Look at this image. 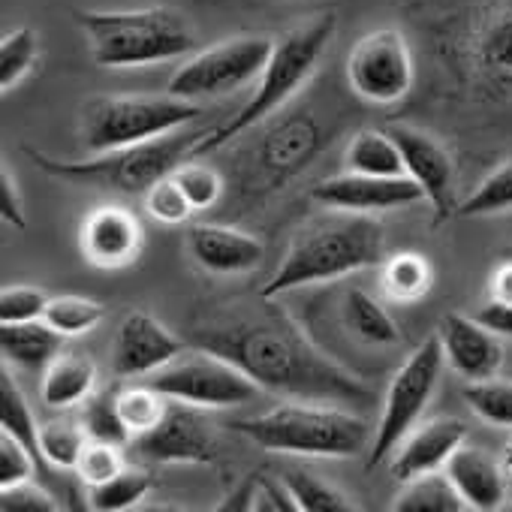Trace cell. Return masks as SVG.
Segmentation results:
<instances>
[{
  "label": "cell",
  "instance_id": "obj_44",
  "mask_svg": "<svg viewBox=\"0 0 512 512\" xmlns=\"http://www.w3.org/2000/svg\"><path fill=\"white\" fill-rule=\"evenodd\" d=\"M64 503L46 491L43 485H37V479L0 488V509L4 512H58Z\"/></svg>",
  "mask_w": 512,
  "mask_h": 512
},
{
  "label": "cell",
  "instance_id": "obj_23",
  "mask_svg": "<svg viewBox=\"0 0 512 512\" xmlns=\"http://www.w3.org/2000/svg\"><path fill=\"white\" fill-rule=\"evenodd\" d=\"M64 350V335L43 317L28 323H0V356L16 368H46Z\"/></svg>",
  "mask_w": 512,
  "mask_h": 512
},
{
  "label": "cell",
  "instance_id": "obj_30",
  "mask_svg": "<svg viewBox=\"0 0 512 512\" xmlns=\"http://www.w3.org/2000/svg\"><path fill=\"white\" fill-rule=\"evenodd\" d=\"M151 488H154V479L142 467L127 464L109 482H100V485L88 488V506L97 509V512H124V509L139 506L148 497Z\"/></svg>",
  "mask_w": 512,
  "mask_h": 512
},
{
  "label": "cell",
  "instance_id": "obj_50",
  "mask_svg": "<svg viewBox=\"0 0 512 512\" xmlns=\"http://www.w3.org/2000/svg\"><path fill=\"white\" fill-rule=\"evenodd\" d=\"M509 497H512V476H509Z\"/></svg>",
  "mask_w": 512,
  "mask_h": 512
},
{
  "label": "cell",
  "instance_id": "obj_40",
  "mask_svg": "<svg viewBox=\"0 0 512 512\" xmlns=\"http://www.w3.org/2000/svg\"><path fill=\"white\" fill-rule=\"evenodd\" d=\"M124 446H115V443H103V440H88V446L82 449V458L76 464V476L91 488V485H100V482H109L115 473H121L127 467L124 455H121Z\"/></svg>",
  "mask_w": 512,
  "mask_h": 512
},
{
  "label": "cell",
  "instance_id": "obj_32",
  "mask_svg": "<svg viewBox=\"0 0 512 512\" xmlns=\"http://www.w3.org/2000/svg\"><path fill=\"white\" fill-rule=\"evenodd\" d=\"M118 398V410H121V419L124 425L130 428L133 437L139 434H148L151 428H157L172 404V398H166L157 386H130L124 392L115 395Z\"/></svg>",
  "mask_w": 512,
  "mask_h": 512
},
{
  "label": "cell",
  "instance_id": "obj_6",
  "mask_svg": "<svg viewBox=\"0 0 512 512\" xmlns=\"http://www.w3.org/2000/svg\"><path fill=\"white\" fill-rule=\"evenodd\" d=\"M208 136V130H175L169 136L142 142V145H127L115 151L94 154L91 160H55L43 151L28 148L31 160L64 181H82L106 190H121L130 196H145L160 178L172 175L184 160L193 157V148Z\"/></svg>",
  "mask_w": 512,
  "mask_h": 512
},
{
  "label": "cell",
  "instance_id": "obj_2",
  "mask_svg": "<svg viewBox=\"0 0 512 512\" xmlns=\"http://www.w3.org/2000/svg\"><path fill=\"white\" fill-rule=\"evenodd\" d=\"M383 250L386 229L374 220V214L332 208V214H323L296 232L278 272L260 296L275 299L308 284H329L371 269L383 260Z\"/></svg>",
  "mask_w": 512,
  "mask_h": 512
},
{
  "label": "cell",
  "instance_id": "obj_18",
  "mask_svg": "<svg viewBox=\"0 0 512 512\" xmlns=\"http://www.w3.org/2000/svg\"><path fill=\"white\" fill-rule=\"evenodd\" d=\"M187 253L205 272L241 275V272H250L260 266L266 247L256 235L241 232L235 226L196 223L187 229Z\"/></svg>",
  "mask_w": 512,
  "mask_h": 512
},
{
  "label": "cell",
  "instance_id": "obj_7",
  "mask_svg": "<svg viewBox=\"0 0 512 512\" xmlns=\"http://www.w3.org/2000/svg\"><path fill=\"white\" fill-rule=\"evenodd\" d=\"M202 115L196 100H184L175 94L148 97H97L82 109V139L91 154L142 145L160 136H169Z\"/></svg>",
  "mask_w": 512,
  "mask_h": 512
},
{
  "label": "cell",
  "instance_id": "obj_25",
  "mask_svg": "<svg viewBox=\"0 0 512 512\" xmlns=\"http://www.w3.org/2000/svg\"><path fill=\"white\" fill-rule=\"evenodd\" d=\"M341 317H344L347 332L371 347H392L401 341V332H398L395 320L389 317V311L365 290H350L344 296Z\"/></svg>",
  "mask_w": 512,
  "mask_h": 512
},
{
  "label": "cell",
  "instance_id": "obj_42",
  "mask_svg": "<svg viewBox=\"0 0 512 512\" xmlns=\"http://www.w3.org/2000/svg\"><path fill=\"white\" fill-rule=\"evenodd\" d=\"M40 470V461L34 458V452L19 443L13 434L0 431V488H10L19 482L34 479Z\"/></svg>",
  "mask_w": 512,
  "mask_h": 512
},
{
  "label": "cell",
  "instance_id": "obj_28",
  "mask_svg": "<svg viewBox=\"0 0 512 512\" xmlns=\"http://www.w3.org/2000/svg\"><path fill=\"white\" fill-rule=\"evenodd\" d=\"M431 266L425 256L419 253H395L383 266V290L392 302L401 305H413L419 302L428 290H431Z\"/></svg>",
  "mask_w": 512,
  "mask_h": 512
},
{
  "label": "cell",
  "instance_id": "obj_8",
  "mask_svg": "<svg viewBox=\"0 0 512 512\" xmlns=\"http://www.w3.org/2000/svg\"><path fill=\"white\" fill-rule=\"evenodd\" d=\"M443 368H446V353H443L440 335H431L395 371V377L386 389V398H383V410H380L374 437H371L368 470L380 467L389 455H395V449L404 443V437L416 428L425 407L431 404V395L440 383Z\"/></svg>",
  "mask_w": 512,
  "mask_h": 512
},
{
  "label": "cell",
  "instance_id": "obj_39",
  "mask_svg": "<svg viewBox=\"0 0 512 512\" xmlns=\"http://www.w3.org/2000/svg\"><path fill=\"white\" fill-rule=\"evenodd\" d=\"M172 178L178 181V187H181V190H184V196L190 199L193 211H205V208H211V205L220 199V193H223V181H220V175H217L211 166H205V163L184 160V163L172 172Z\"/></svg>",
  "mask_w": 512,
  "mask_h": 512
},
{
  "label": "cell",
  "instance_id": "obj_38",
  "mask_svg": "<svg viewBox=\"0 0 512 512\" xmlns=\"http://www.w3.org/2000/svg\"><path fill=\"white\" fill-rule=\"evenodd\" d=\"M82 425L88 431V440H103V443H115V446L133 443V434L121 419L118 398H112V395H88L85 410H82Z\"/></svg>",
  "mask_w": 512,
  "mask_h": 512
},
{
  "label": "cell",
  "instance_id": "obj_22",
  "mask_svg": "<svg viewBox=\"0 0 512 512\" xmlns=\"http://www.w3.org/2000/svg\"><path fill=\"white\" fill-rule=\"evenodd\" d=\"M94 383H97L94 359L61 350L43 371L40 398L52 410H70L76 404H85V398L94 392Z\"/></svg>",
  "mask_w": 512,
  "mask_h": 512
},
{
  "label": "cell",
  "instance_id": "obj_34",
  "mask_svg": "<svg viewBox=\"0 0 512 512\" xmlns=\"http://www.w3.org/2000/svg\"><path fill=\"white\" fill-rule=\"evenodd\" d=\"M503 211H512V160L485 175L479 187L455 208L458 217H488Z\"/></svg>",
  "mask_w": 512,
  "mask_h": 512
},
{
  "label": "cell",
  "instance_id": "obj_27",
  "mask_svg": "<svg viewBox=\"0 0 512 512\" xmlns=\"http://www.w3.org/2000/svg\"><path fill=\"white\" fill-rule=\"evenodd\" d=\"M476 61L488 85L512 94V10L494 19L482 31L476 46Z\"/></svg>",
  "mask_w": 512,
  "mask_h": 512
},
{
  "label": "cell",
  "instance_id": "obj_15",
  "mask_svg": "<svg viewBox=\"0 0 512 512\" xmlns=\"http://www.w3.org/2000/svg\"><path fill=\"white\" fill-rule=\"evenodd\" d=\"M404 154V172L422 187L425 202H431L437 223H443L446 217L455 214V199H452V181H455V163L449 157V151L431 139L428 133L398 124L389 130Z\"/></svg>",
  "mask_w": 512,
  "mask_h": 512
},
{
  "label": "cell",
  "instance_id": "obj_46",
  "mask_svg": "<svg viewBox=\"0 0 512 512\" xmlns=\"http://www.w3.org/2000/svg\"><path fill=\"white\" fill-rule=\"evenodd\" d=\"M0 217H4V223H10L13 229H28L25 202H22L19 184H16V178L10 175L7 163L0 166Z\"/></svg>",
  "mask_w": 512,
  "mask_h": 512
},
{
  "label": "cell",
  "instance_id": "obj_19",
  "mask_svg": "<svg viewBox=\"0 0 512 512\" xmlns=\"http://www.w3.org/2000/svg\"><path fill=\"white\" fill-rule=\"evenodd\" d=\"M464 437H467L464 422L452 416H440L425 425H416L392 455V476L398 482H407L413 476L443 470L452 452L464 443Z\"/></svg>",
  "mask_w": 512,
  "mask_h": 512
},
{
  "label": "cell",
  "instance_id": "obj_48",
  "mask_svg": "<svg viewBox=\"0 0 512 512\" xmlns=\"http://www.w3.org/2000/svg\"><path fill=\"white\" fill-rule=\"evenodd\" d=\"M491 299L512 305V260L500 263L491 275Z\"/></svg>",
  "mask_w": 512,
  "mask_h": 512
},
{
  "label": "cell",
  "instance_id": "obj_5",
  "mask_svg": "<svg viewBox=\"0 0 512 512\" xmlns=\"http://www.w3.org/2000/svg\"><path fill=\"white\" fill-rule=\"evenodd\" d=\"M79 25L91 40V58L106 70L148 67L187 55L193 49V31L184 16L172 10H88L79 13Z\"/></svg>",
  "mask_w": 512,
  "mask_h": 512
},
{
  "label": "cell",
  "instance_id": "obj_37",
  "mask_svg": "<svg viewBox=\"0 0 512 512\" xmlns=\"http://www.w3.org/2000/svg\"><path fill=\"white\" fill-rule=\"evenodd\" d=\"M284 482L296 500V506L302 512H353L356 506L347 500V494H341L335 485L317 479L314 473L305 470H287Z\"/></svg>",
  "mask_w": 512,
  "mask_h": 512
},
{
  "label": "cell",
  "instance_id": "obj_21",
  "mask_svg": "<svg viewBox=\"0 0 512 512\" xmlns=\"http://www.w3.org/2000/svg\"><path fill=\"white\" fill-rule=\"evenodd\" d=\"M317 151H320V127L308 115H293L266 133L260 145V163L275 181H284L299 169H305Z\"/></svg>",
  "mask_w": 512,
  "mask_h": 512
},
{
  "label": "cell",
  "instance_id": "obj_3",
  "mask_svg": "<svg viewBox=\"0 0 512 512\" xmlns=\"http://www.w3.org/2000/svg\"><path fill=\"white\" fill-rule=\"evenodd\" d=\"M332 37H335V16L326 13V16H317V19L293 28L281 40H275L253 97L229 121H223L220 127H211L208 136L193 148V157H205V154L229 145L253 124H260L263 118L275 115L311 79V73L317 70Z\"/></svg>",
  "mask_w": 512,
  "mask_h": 512
},
{
  "label": "cell",
  "instance_id": "obj_11",
  "mask_svg": "<svg viewBox=\"0 0 512 512\" xmlns=\"http://www.w3.org/2000/svg\"><path fill=\"white\" fill-rule=\"evenodd\" d=\"M350 88L377 106L398 103L413 88V55L401 31L380 28L365 34L347 58Z\"/></svg>",
  "mask_w": 512,
  "mask_h": 512
},
{
  "label": "cell",
  "instance_id": "obj_20",
  "mask_svg": "<svg viewBox=\"0 0 512 512\" xmlns=\"http://www.w3.org/2000/svg\"><path fill=\"white\" fill-rule=\"evenodd\" d=\"M443 470L461 491L467 509L491 512V509H500L503 500L509 497V470L476 446L461 443Z\"/></svg>",
  "mask_w": 512,
  "mask_h": 512
},
{
  "label": "cell",
  "instance_id": "obj_14",
  "mask_svg": "<svg viewBox=\"0 0 512 512\" xmlns=\"http://www.w3.org/2000/svg\"><path fill=\"white\" fill-rule=\"evenodd\" d=\"M187 344L175 338L157 317L133 311L121 320L112 344V371L118 377H151L169 365Z\"/></svg>",
  "mask_w": 512,
  "mask_h": 512
},
{
  "label": "cell",
  "instance_id": "obj_33",
  "mask_svg": "<svg viewBox=\"0 0 512 512\" xmlns=\"http://www.w3.org/2000/svg\"><path fill=\"white\" fill-rule=\"evenodd\" d=\"M103 317H106V308L85 296H55L49 299L46 314H43V320L55 326L64 338L88 335L91 329L103 323Z\"/></svg>",
  "mask_w": 512,
  "mask_h": 512
},
{
  "label": "cell",
  "instance_id": "obj_4",
  "mask_svg": "<svg viewBox=\"0 0 512 512\" xmlns=\"http://www.w3.org/2000/svg\"><path fill=\"white\" fill-rule=\"evenodd\" d=\"M238 434L269 452L305 458H353L374 437L368 422L350 410L317 401H293L269 413L232 422Z\"/></svg>",
  "mask_w": 512,
  "mask_h": 512
},
{
  "label": "cell",
  "instance_id": "obj_36",
  "mask_svg": "<svg viewBox=\"0 0 512 512\" xmlns=\"http://www.w3.org/2000/svg\"><path fill=\"white\" fill-rule=\"evenodd\" d=\"M40 58V40L34 28H16L0 40V88L10 91L19 85Z\"/></svg>",
  "mask_w": 512,
  "mask_h": 512
},
{
  "label": "cell",
  "instance_id": "obj_1",
  "mask_svg": "<svg viewBox=\"0 0 512 512\" xmlns=\"http://www.w3.org/2000/svg\"><path fill=\"white\" fill-rule=\"evenodd\" d=\"M193 344L235 362L256 386L296 401L368 404L371 389L320 353L275 305L223 314L193 329Z\"/></svg>",
  "mask_w": 512,
  "mask_h": 512
},
{
  "label": "cell",
  "instance_id": "obj_31",
  "mask_svg": "<svg viewBox=\"0 0 512 512\" xmlns=\"http://www.w3.org/2000/svg\"><path fill=\"white\" fill-rule=\"evenodd\" d=\"M88 446V431L82 419H49L40 425V449L46 464L55 470H76L82 449Z\"/></svg>",
  "mask_w": 512,
  "mask_h": 512
},
{
  "label": "cell",
  "instance_id": "obj_16",
  "mask_svg": "<svg viewBox=\"0 0 512 512\" xmlns=\"http://www.w3.org/2000/svg\"><path fill=\"white\" fill-rule=\"evenodd\" d=\"M145 232L133 211L124 205H100L94 208L79 232V247L85 260L97 269H124L142 250Z\"/></svg>",
  "mask_w": 512,
  "mask_h": 512
},
{
  "label": "cell",
  "instance_id": "obj_35",
  "mask_svg": "<svg viewBox=\"0 0 512 512\" xmlns=\"http://www.w3.org/2000/svg\"><path fill=\"white\" fill-rule=\"evenodd\" d=\"M464 401L482 422L497 428H512V380L488 377V380L467 383Z\"/></svg>",
  "mask_w": 512,
  "mask_h": 512
},
{
  "label": "cell",
  "instance_id": "obj_43",
  "mask_svg": "<svg viewBox=\"0 0 512 512\" xmlns=\"http://www.w3.org/2000/svg\"><path fill=\"white\" fill-rule=\"evenodd\" d=\"M49 296L37 287H4L0 290V323H28L46 314Z\"/></svg>",
  "mask_w": 512,
  "mask_h": 512
},
{
  "label": "cell",
  "instance_id": "obj_10",
  "mask_svg": "<svg viewBox=\"0 0 512 512\" xmlns=\"http://www.w3.org/2000/svg\"><path fill=\"white\" fill-rule=\"evenodd\" d=\"M275 40L250 34V37H232L223 40L190 61H184L175 76L169 79V94L184 100H202V97H223L253 79H260Z\"/></svg>",
  "mask_w": 512,
  "mask_h": 512
},
{
  "label": "cell",
  "instance_id": "obj_26",
  "mask_svg": "<svg viewBox=\"0 0 512 512\" xmlns=\"http://www.w3.org/2000/svg\"><path fill=\"white\" fill-rule=\"evenodd\" d=\"M347 169L350 172H362V175H407L404 172V154L395 142L392 133L383 130H359L350 145H347Z\"/></svg>",
  "mask_w": 512,
  "mask_h": 512
},
{
  "label": "cell",
  "instance_id": "obj_49",
  "mask_svg": "<svg viewBox=\"0 0 512 512\" xmlns=\"http://www.w3.org/2000/svg\"><path fill=\"white\" fill-rule=\"evenodd\" d=\"M503 467H506L509 476H512V437H509V443H506V449H503Z\"/></svg>",
  "mask_w": 512,
  "mask_h": 512
},
{
  "label": "cell",
  "instance_id": "obj_45",
  "mask_svg": "<svg viewBox=\"0 0 512 512\" xmlns=\"http://www.w3.org/2000/svg\"><path fill=\"white\" fill-rule=\"evenodd\" d=\"M250 509H272V512H296V500L287 488V482L281 479L272 482L269 476H260V479H253V491H250Z\"/></svg>",
  "mask_w": 512,
  "mask_h": 512
},
{
  "label": "cell",
  "instance_id": "obj_24",
  "mask_svg": "<svg viewBox=\"0 0 512 512\" xmlns=\"http://www.w3.org/2000/svg\"><path fill=\"white\" fill-rule=\"evenodd\" d=\"M392 509L395 512H464L467 503L446 470H431V473L407 479Z\"/></svg>",
  "mask_w": 512,
  "mask_h": 512
},
{
  "label": "cell",
  "instance_id": "obj_41",
  "mask_svg": "<svg viewBox=\"0 0 512 512\" xmlns=\"http://www.w3.org/2000/svg\"><path fill=\"white\" fill-rule=\"evenodd\" d=\"M145 208H148V214H151L154 220L169 223V226L184 223V220L193 214L190 199L184 196V190L178 187V181H175L172 175L160 178V181L145 193Z\"/></svg>",
  "mask_w": 512,
  "mask_h": 512
},
{
  "label": "cell",
  "instance_id": "obj_9",
  "mask_svg": "<svg viewBox=\"0 0 512 512\" xmlns=\"http://www.w3.org/2000/svg\"><path fill=\"white\" fill-rule=\"evenodd\" d=\"M148 383L157 386L166 398L184 401L202 410L241 407L260 395V386H256L235 362L205 347L178 353L169 365L154 371Z\"/></svg>",
  "mask_w": 512,
  "mask_h": 512
},
{
  "label": "cell",
  "instance_id": "obj_17",
  "mask_svg": "<svg viewBox=\"0 0 512 512\" xmlns=\"http://www.w3.org/2000/svg\"><path fill=\"white\" fill-rule=\"evenodd\" d=\"M440 344L446 353V365L464 377L467 383L497 377L503 365V344L500 335L491 332L482 320L464 314H446L440 320Z\"/></svg>",
  "mask_w": 512,
  "mask_h": 512
},
{
  "label": "cell",
  "instance_id": "obj_13",
  "mask_svg": "<svg viewBox=\"0 0 512 512\" xmlns=\"http://www.w3.org/2000/svg\"><path fill=\"white\" fill-rule=\"evenodd\" d=\"M311 196L338 211H356V214H377V211H392V208H407L425 199L422 187L410 175H362V172H347L320 181Z\"/></svg>",
  "mask_w": 512,
  "mask_h": 512
},
{
  "label": "cell",
  "instance_id": "obj_12",
  "mask_svg": "<svg viewBox=\"0 0 512 512\" xmlns=\"http://www.w3.org/2000/svg\"><path fill=\"white\" fill-rule=\"evenodd\" d=\"M133 449L157 464H208L217 458V431L202 407L172 401L157 428L133 437Z\"/></svg>",
  "mask_w": 512,
  "mask_h": 512
},
{
  "label": "cell",
  "instance_id": "obj_29",
  "mask_svg": "<svg viewBox=\"0 0 512 512\" xmlns=\"http://www.w3.org/2000/svg\"><path fill=\"white\" fill-rule=\"evenodd\" d=\"M0 431H7L19 443H25L34 452V458L40 461V467L46 464L43 449H40V425L31 413L28 398L19 389V383L7 371L0 374Z\"/></svg>",
  "mask_w": 512,
  "mask_h": 512
},
{
  "label": "cell",
  "instance_id": "obj_47",
  "mask_svg": "<svg viewBox=\"0 0 512 512\" xmlns=\"http://www.w3.org/2000/svg\"><path fill=\"white\" fill-rule=\"evenodd\" d=\"M476 320H482V323H485L491 332H497L500 338H512V305L488 299V302L479 308Z\"/></svg>",
  "mask_w": 512,
  "mask_h": 512
}]
</instances>
